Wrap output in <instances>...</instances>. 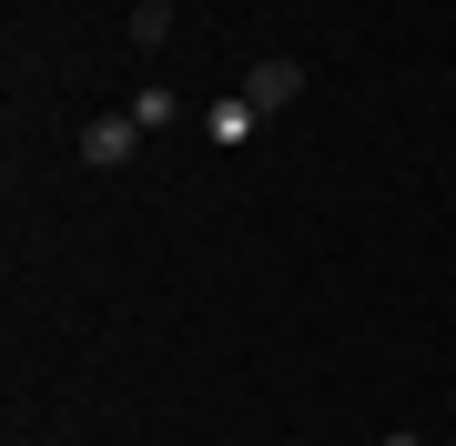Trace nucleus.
Segmentation results:
<instances>
[{
  "instance_id": "nucleus-6",
  "label": "nucleus",
  "mask_w": 456,
  "mask_h": 446,
  "mask_svg": "<svg viewBox=\"0 0 456 446\" xmlns=\"http://www.w3.org/2000/svg\"><path fill=\"white\" fill-rule=\"evenodd\" d=\"M386 446H416V436H386Z\"/></svg>"
},
{
  "instance_id": "nucleus-1",
  "label": "nucleus",
  "mask_w": 456,
  "mask_h": 446,
  "mask_svg": "<svg viewBox=\"0 0 456 446\" xmlns=\"http://www.w3.org/2000/svg\"><path fill=\"white\" fill-rule=\"evenodd\" d=\"M305 82H314L305 61H254V71H244V101L274 122V112H294V101H305Z\"/></svg>"
},
{
  "instance_id": "nucleus-5",
  "label": "nucleus",
  "mask_w": 456,
  "mask_h": 446,
  "mask_svg": "<svg viewBox=\"0 0 456 446\" xmlns=\"http://www.w3.org/2000/svg\"><path fill=\"white\" fill-rule=\"evenodd\" d=\"M132 122H142V133H173V122H183V101H173L163 82H142V92H132Z\"/></svg>"
},
{
  "instance_id": "nucleus-3",
  "label": "nucleus",
  "mask_w": 456,
  "mask_h": 446,
  "mask_svg": "<svg viewBox=\"0 0 456 446\" xmlns=\"http://www.w3.org/2000/svg\"><path fill=\"white\" fill-rule=\"evenodd\" d=\"M203 133H213V142H254V133H264V112H254L244 92H224V101L203 112Z\"/></svg>"
},
{
  "instance_id": "nucleus-2",
  "label": "nucleus",
  "mask_w": 456,
  "mask_h": 446,
  "mask_svg": "<svg viewBox=\"0 0 456 446\" xmlns=\"http://www.w3.org/2000/svg\"><path fill=\"white\" fill-rule=\"evenodd\" d=\"M132 152H142V122H132V112H112V122H92V133H82V163H92V173L132 163Z\"/></svg>"
},
{
  "instance_id": "nucleus-7",
  "label": "nucleus",
  "mask_w": 456,
  "mask_h": 446,
  "mask_svg": "<svg viewBox=\"0 0 456 446\" xmlns=\"http://www.w3.org/2000/svg\"><path fill=\"white\" fill-rule=\"evenodd\" d=\"M142 446H152V436H142Z\"/></svg>"
},
{
  "instance_id": "nucleus-4",
  "label": "nucleus",
  "mask_w": 456,
  "mask_h": 446,
  "mask_svg": "<svg viewBox=\"0 0 456 446\" xmlns=\"http://www.w3.org/2000/svg\"><path fill=\"white\" fill-rule=\"evenodd\" d=\"M122 41H132V51H163V41H173V0H132Z\"/></svg>"
}]
</instances>
